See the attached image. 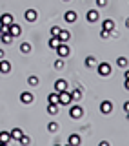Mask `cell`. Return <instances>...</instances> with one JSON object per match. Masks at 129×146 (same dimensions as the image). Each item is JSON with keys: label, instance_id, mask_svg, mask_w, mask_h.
Here are the masks:
<instances>
[{"label": "cell", "instance_id": "6da1fadb", "mask_svg": "<svg viewBox=\"0 0 129 146\" xmlns=\"http://www.w3.org/2000/svg\"><path fill=\"white\" fill-rule=\"evenodd\" d=\"M71 102H73V99H71V93H67V90L58 93V106H67Z\"/></svg>", "mask_w": 129, "mask_h": 146}, {"label": "cell", "instance_id": "7a4b0ae2", "mask_svg": "<svg viewBox=\"0 0 129 146\" xmlns=\"http://www.w3.org/2000/svg\"><path fill=\"white\" fill-rule=\"evenodd\" d=\"M98 75L100 77H109V75H111V64H109V62L98 64Z\"/></svg>", "mask_w": 129, "mask_h": 146}, {"label": "cell", "instance_id": "3957f363", "mask_svg": "<svg viewBox=\"0 0 129 146\" xmlns=\"http://www.w3.org/2000/svg\"><path fill=\"white\" fill-rule=\"evenodd\" d=\"M82 115H84V110H82V106H78V104L69 110V117L71 119H82Z\"/></svg>", "mask_w": 129, "mask_h": 146}, {"label": "cell", "instance_id": "277c9868", "mask_svg": "<svg viewBox=\"0 0 129 146\" xmlns=\"http://www.w3.org/2000/svg\"><path fill=\"white\" fill-rule=\"evenodd\" d=\"M57 53H58V57H60V58H64V57H69V53H71V51H69V46L66 42H62L57 48Z\"/></svg>", "mask_w": 129, "mask_h": 146}, {"label": "cell", "instance_id": "5b68a950", "mask_svg": "<svg viewBox=\"0 0 129 146\" xmlns=\"http://www.w3.org/2000/svg\"><path fill=\"white\" fill-rule=\"evenodd\" d=\"M64 20L67 22V24H73V22L78 20V15L76 11H73V9H69V11H66V15H64Z\"/></svg>", "mask_w": 129, "mask_h": 146}, {"label": "cell", "instance_id": "8992f818", "mask_svg": "<svg viewBox=\"0 0 129 146\" xmlns=\"http://www.w3.org/2000/svg\"><path fill=\"white\" fill-rule=\"evenodd\" d=\"M9 35L11 36H20L22 35V27L18 24H15V22H11V24H9Z\"/></svg>", "mask_w": 129, "mask_h": 146}, {"label": "cell", "instance_id": "52a82bcc", "mask_svg": "<svg viewBox=\"0 0 129 146\" xmlns=\"http://www.w3.org/2000/svg\"><path fill=\"white\" fill-rule=\"evenodd\" d=\"M67 90V82L64 80V79H58L57 82H55V91L57 93H60V91H66Z\"/></svg>", "mask_w": 129, "mask_h": 146}, {"label": "cell", "instance_id": "ba28073f", "mask_svg": "<svg viewBox=\"0 0 129 146\" xmlns=\"http://www.w3.org/2000/svg\"><path fill=\"white\" fill-rule=\"evenodd\" d=\"M20 100H22V104H31L35 100V97H33V93H29V91H24V93H20Z\"/></svg>", "mask_w": 129, "mask_h": 146}, {"label": "cell", "instance_id": "9c48e42d", "mask_svg": "<svg viewBox=\"0 0 129 146\" xmlns=\"http://www.w3.org/2000/svg\"><path fill=\"white\" fill-rule=\"evenodd\" d=\"M111 110H113V104H111V100H104V102L100 104V111H102L104 115L111 113Z\"/></svg>", "mask_w": 129, "mask_h": 146}, {"label": "cell", "instance_id": "30bf717a", "mask_svg": "<svg viewBox=\"0 0 129 146\" xmlns=\"http://www.w3.org/2000/svg\"><path fill=\"white\" fill-rule=\"evenodd\" d=\"M24 17H26V20H27V22H35L36 18H38V13H36V9H27Z\"/></svg>", "mask_w": 129, "mask_h": 146}, {"label": "cell", "instance_id": "8fae6325", "mask_svg": "<svg viewBox=\"0 0 129 146\" xmlns=\"http://www.w3.org/2000/svg\"><path fill=\"white\" fill-rule=\"evenodd\" d=\"M67 143L71 144V146H80L82 139H80V135H78V133H71V135H69V139H67Z\"/></svg>", "mask_w": 129, "mask_h": 146}, {"label": "cell", "instance_id": "7c38bea8", "mask_svg": "<svg viewBox=\"0 0 129 146\" xmlns=\"http://www.w3.org/2000/svg\"><path fill=\"white\" fill-rule=\"evenodd\" d=\"M86 18H87V22H91V24H93V22L98 20V11H96V9H89V11H87V15H86Z\"/></svg>", "mask_w": 129, "mask_h": 146}, {"label": "cell", "instance_id": "4fadbf2b", "mask_svg": "<svg viewBox=\"0 0 129 146\" xmlns=\"http://www.w3.org/2000/svg\"><path fill=\"white\" fill-rule=\"evenodd\" d=\"M11 71V62L6 60V58H2L0 60V73H9Z\"/></svg>", "mask_w": 129, "mask_h": 146}, {"label": "cell", "instance_id": "5bb4252c", "mask_svg": "<svg viewBox=\"0 0 129 146\" xmlns=\"http://www.w3.org/2000/svg\"><path fill=\"white\" fill-rule=\"evenodd\" d=\"M102 29H105V31H109V33H111V31L115 29V22L111 20V18H105V20L102 22Z\"/></svg>", "mask_w": 129, "mask_h": 146}, {"label": "cell", "instance_id": "9a60e30c", "mask_svg": "<svg viewBox=\"0 0 129 146\" xmlns=\"http://www.w3.org/2000/svg\"><path fill=\"white\" fill-rule=\"evenodd\" d=\"M13 22V15L11 13H4L2 17H0V24H4V26H9Z\"/></svg>", "mask_w": 129, "mask_h": 146}, {"label": "cell", "instance_id": "2e32d148", "mask_svg": "<svg viewBox=\"0 0 129 146\" xmlns=\"http://www.w3.org/2000/svg\"><path fill=\"white\" fill-rule=\"evenodd\" d=\"M9 135H11V139H13V141H18L22 135H24V131H22L20 128H13V130L9 131Z\"/></svg>", "mask_w": 129, "mask_h": 146}, {"label": "cell", "instance_id": "e0dca14e", "mask_svg": "<svg viewBox=\"0 0 129 146\" xmlns=\"http://www.w3.org/2000/svg\"><path fill=\"white\" fill-rule=\"evenodd\" d=\"M58 38H60V42H67V40L71 38V33H69L67 29H60V33H58Z\"/></svg>", "mask_w": 129, "mask_h": 146}, {"label": "cell", "instance_id": "ac0fdd59", "mask_svg": "<svg viewBox=\"0 0 129 146\" xmlns=\"http://www.w3.org/2000/svg\"><path fill=\"white\" fill-rule=\"evenodd\" d=\"M60 44L62 42H60V38H58V36H51V38H49V48H51V49H57Z\"/></svg>", "mask_w": 129, "mask_h": 146}, {"label": "cell", "instance_id": "d6986e66", "mask_svg": "<svg viewBox=\"0 0 129 146\" xmlns=\"http://www.w3.org/2000/svg\"><path fill=\"white\" fill-rule=\"evenodd\" d=\"M9 141H11V135H9V131H0V143H4V144H7Z\"/></svg>", "mask_w": 129, "mask_h": 146}, {"label": "cell", "instance_id": "ffe728a7", "mask_svg": "<svg viewBox=\"0 0 129 146\" xmlns=\"http://www.w3.org/2000/svg\"><path fill=\"white\" fill-rule=\"evenodd\" d=\"M71 99L73 100H80L82 99V88H75L71 91Z\"/></svg>", "mask_w": 129, "mask_h": 146}, {"label": "cell", "instance_id": "44dd1931", "mask_svg": "<svg viewBox=\"0 0 129 146\" xmlns=\"http://www.w3.org/2000/svg\"><path fill=\"white\" fill-rule=\"evenodd\" d=\"M47 102H49V104H58V93H57V91H55V93H51V95L47 97Z\"/></svg>", "mask_w": 129, "mask_h": 146}, {"label": "cell", "instance_id": "7402d4cb", "mask_svg": "<svg viewBox=\"0 0 129 146\" xmlns=\"http://www.w3.org/2000/svg\"><path fill=\"white\" fill-rule=\"evenodd\" d=\"M20 51H22V53H29V51H31V44H29V42H22V44H20Z\"/></svg>", "mask_w": 129, "mask_h": 146}, {"label": "cell", "instance_id": "603a6c76", "mask_svg": "<svg viewBox=\"0 0 129 146\" xmlns=\"http://www.w3.org/2000/svg\"><path fill=\"white\" fill-rule=\"evenodd\" d=\"M57 111H58V104H49V102H47V113L55 115Z\"/></svg>", "mask_w": 129, "mask_h": 146}, {"label": "cell", "instance_id": "cb8c5ba5", "mask_svg": "<svg viewBox=\"0 0 129 146\" xmlns=\"http://www.w3.org/2000/svg\"><path fill=\"white\" fill-rule=\"evenodd\" d=\"M116 64H118V68H127V58L126 57H118Z\"/></svg>", "mask_w": 129, "mask_h": 146}, {"label": "cell", "instance_id": "d4e9b609", "mask_svg": "<svg viewBox=\"0 0 129 146\" xmlns=\"http://www.w3.org/2000/svg\"><path fill=\"white\" fill-rule=\"evenodd\" d=\"M84 64H86L87 68H91V66H95V64H96V58H95V57H86Z\"/></svg>", "mask_w": 129, "mask_h": 146}, {"label": "cell", "instance_id": "484cf974", "mask_svg": "<svg viewBox=\"0 0 129 146\" xmlns=\"http://www.w3.org/2000/svg\"><path fill=\"white\" fill-rule=\"evenodd\" d=\"M0 38H2V42H4V44H11L13 36L9 35V33H4V35H0Z\"/></svg>", "mask_w": 129, "mask_h": 146}, {"label": "cell", "instance_id": "4316f807", "mask_svg": "<svg viewBox=\"0 0 129 146\" xmlns=\"http://www.w3.org/2000/svg\"><path fill=\"white\" fill-rule=\"evenodd\" d=\"M27 84H29V86H38V77H36V75H31L29 79H27Z\"/></svg>", "mask_w": 129, "mask_h": 146}, {"label": "cell", "instance_id": "83f0119b", "mask_svg": "<svg viewBox=\"0 0 129 146\" xmlns=\"http://www.w3.org/2000/svg\"><path fill=\"white\" fill-rule=\"evenodd\" d=\"M18 143H20L22 146H29V143H31V139H29V137H27V135H22L20 139H18Z\"/></svg>", "mask_w": 129, "mask_h": 146}, {"label": "cell", "instance_id": "f1b7e54d", "mask_svg": "<svg viewBox=\"0 0 129 146\" xmlns=\"http://www.w3.org/2000/svg\"><path fill=\"white\" fill-rule=\"evenodd\" d=\"M64 66H66L64 58H57V60H55V68H57V70H64Z\"/></svg>", "mask_w": 129, "mask_h": 146}, {"label": "cell", "instance_id": "f546056e", "mask_svg": "<svg viewBox=\"0 0 129 146\" xmlns=\"http://www.w3.org/2000/svg\"><path fill=\"white\" fill-rule=\"evenodd\" d=\"M47 130L51 131V133H55V131L58 130V124H57V122H49V124H47Z\"/></svg>", "mask_w": 129, "mask_h": 146}, {"label": "cell", "instance_id": "4dcf8cb0", "mask_svg": "<svg viewBox=\"0 0 129 146\" xmlns=\"http://www.w3.org/2000/svg\"><path fill=\"white\" fill-rule=\"evenodd\" d=\"M60 29H62V27H58V26H53V27H51V36H58V33H60Z\"/></svg>", "mask_w": 129, "mask_h": 146}, {"label": "cell", "instance_id": "1f68e13d", "mask_svg": "<svg viewBox=\"0 0 129 146\" xmlns=\"http://www.w3.org/2000/svg\"><path fill=\"white\" fill-rule=\"evenodd\" d=\"M4 33H9V26L0 24V35H4Z\"/></svg>", "mask_w": 129, "mask_h": 146}, {"label": "cell", "instance_id": "d6a6232c", "mask_svg": "<svg viewBox=\"0 0 129 146\" xmlns=\"http://www.w3.org/2000/svg\"><path fill=\"white\" fill-rule=\"evenodd\" d=\"M96 6H98V7H105V6H107V0H96Z\"/></svg>", "mask_w": 129, "mask_h": 146}, {"label": "cell", "instance_id": "836d02e7", "mask_svg": "<svg viewBox=\"0 0 129 146\" xmlns=\"http://www.w3.org/2000/svg\"><path fill=\"white\" fill-rule=\"evenodd\" d=\"M109 35H111V33H109V31H105V29H102V31H100V36H102V38H107Z\"/></svg>", "mask_w": 129, "mask_h": 146}, {"label": "cell", "instance_id": "e575fe53", "mask_svg": "<svg viewBox=\"0 0 129 146\" xmlns=\"http://www.w3.org/2000/svg\"><path fill=\"white\" fill-rule=\"evenodd\" d=\"M4 57H6V53H4V49H0V60H2Z\"/></svg>", "mask_w": 129, "mask_h": 146}, {"label": "cell", "instance_id": "d590c367", "mask_svg": "<svg viewBox=\"0 0 129 146\" xmlns=\"http://www.w3.org/2000/svg\"><path fill=\"white\" fill-rule=\"evenodd\" d=\"M98 146H109V143H107V141H102V143H100Z\"/></svg>", "mask_w": 129, "mask_h": 146}, {"label": "cell", "instance_id": "8d00e7d4", "mask_svg": "<svg viewBox=\"0 0 129 146\" xmlns=\"http://www.w3.org/2000/svg\"><path fill=\"white\" fill-rule=\"evenodd\" d=\"M0 146H7V144H4V143H0Z\"/></svg>", "mask_w": 129, "mask_h": 146}, {"label": "cell", "instance_id": "74e56055", "mask_svg": "<svg viewBox=\"0 0 129 146\" xmlns=\"http://www.w3.org/2000/svg\"><path fill=\"white\" fill-rule=\"evenodd\" d=\"M64 146H71V144H69V143H67V144H64Z\"/></svg>", "mask_w": 129, "mask_h": 146}, {"label": "cell", "instance_id": "f35d334b", "mask_svg": "<svg viewBox=\"0 0 129 146\" xmlns=\"http://www.w3.org/2000/svg\"><path fill=\"white\" fill-rule=\"evenodd\" d=\"M64 2H69V0H64Z\"/></svg>", "mask_w": 129, "mask_h": 146}, {"label": "cell", "instance_id": "ab89813d", "mask_svg": "<svg viewBox=\"0 0 129 146\" xmlns=\"http://www.w3.org/2000/svg\"><path fill=\"white\" fill-rule=\"evenodd\" d=\"M55 146H60V144H55Z\"/></svg>", "mask_w": 129, "mask_h": 146}]
</instances>
